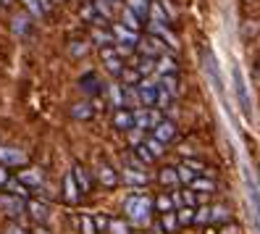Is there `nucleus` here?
<instances>
[{
  "label": "nucleus",
  "instance_id": "f257e3e1",
  "mask_svg": "<svg viewBox=\"0 0 260 234\" xmlns=\"http://www.w3.org/2000/svg\"><path fill=\"white\" fill-rule=\"evenodd\" d=\"M150 208H152V200L145 197V195H129L124 200V213L134 224H145L147 216H150Z\"/></svg>",
  "mask_w": 260,
  "mask_h": 234
},
{
  "label": "nucleus",
  "instance_id": "f03ea898",
  "mask_svg": "<svg viewBox=\"0 0 260 234\" xmlns=\"http://www.w3.org/2000/svg\"><path fill=\"white\" fill-rule=\"evenodd\" d=\"M232 84H234V98H237V103H239V111L247 116V119H252L250 90H247V84H244V76H242L239 66H232Z\"/></svg>",
  "mask_w": 260,
  "mask_h": 234
},
{
  "label": "nucleus",
  "instance_id": "7ed1b4c3",
  "mask_svg": "<svg viewBox=\"0 0 260 234\" xmlns=\"http://www.w3.org/2000/svg\"><path fill=\"white\" fill-rule=\"evenodd\" d=\"M137 90H140L142 108H152V105L158 103V92H160V87H158V76H152V79L140 82V84H137Z\"/></svg>",
  "mask_w": 260,
  "mask_h": 234
},
{
  "label": "nucleus",
  "instance_id": "20e7f679",
  "mask_svg": "<svg viewBox=\"0 0 260 234\" xmlns=\"http://www.w3.org/2000/svg\"><path fill=\"white\" fill-rule=\"evenodd\" d=\"M203 69H205V76L210 79L213 90H216V92H223L221 71H218V64H216V58H213V53H205V55H203Z\"/></svg>",
  "mask_w": 260,
  "mask_h": 234
},
{
  "label": "nucleus",
  "instance_id": "39448f33",
  "mask_svg": "<svg viewBox=\"0 0 260 234\" xmlns=\"http://www.w3.org/2000/svg\"><path fill=\"white\" fill-rule=\"evenodd\" d=\"M0 211L8 213V216H19V213L26 211V202L19 195H0Z\"/></svg>",
  "mask_w": 260,
  "mask_h": 234
},
{
  "label": "nucleus",
  "instance_id": "423d86ee",
  "mask_svg": "<svg viewBox=\"0 0 260 234\" xmlns=\"http://www.w3.org/2000/svg\"><path fill=\"white\" fill-rule=\"evenodd\" d=\"M163 45H166V42H160L155 35H150V37L140 40V45H137V48H140V53L147 55V58H160V55H163Z\"/></svg>",
  "mask_w": 260,
  "mask_h": 234
},
{
  "label": "nucleus",
  "instance_id": "0eeeda50",
  "mask_svg": "<svg viewBox=\"0 0 260 234\" xmlns=\"http://www.w3.org/2000/svg\"><path fill=\"white\" fill-rule=\"evenodd\" d=\"M111 124L116 129H121V132H129L134 127V113L126 111V108H118V111L113 113V119H111Z\"/></svg>",
  "mask_w": 260,
  "mask_h": 234
},
{
  "label": "nucleus",
  "instance_id": "6e6552de",
  "mask_svg": "<svg viewBox=\"0 0 260 234\" xmlns=\"http://www.w3.org/2000/svg\"><path fill=\"white\" fill-rule=\"evenodd\" d=\"M26 161V155L16 148H0V163L3 166H19Z\"/></svg>",
  "mask_w": 260,
  "mask_h": 234
},
{
  "label": "nucleus",
  "instance_id": "1a4fd4ad",
  "mask_svg": "<svg viewBox=\"0 0 260 234\" xmlns=\"http://www.w3.org/2000/svg\"><path fill=\"white\" fill-rule=\"evenodd\" d=\"M79 184H76V177H74V171H69V174L63 177V197L69 200V202H76L79 200Z\"/></svg>",
  "mask_w": 260,
  "mask_h": 234
},
{
  "label": "nucleus",
  "instance_id": "9d476101",
  "mask_svg": "<svg viewBox=\"0 0 260 234\" xmlns=\"http://www.w3.org/2000/svg\"><path fill=\"white\" fill-rule=\"evenodd\" d=\"M113 37H118V42H124V45H140V37H137L134 29L124 26V24H116L113 26Z\"/></svg>",
  "mask_w": 260,
  "mask_h": 234
},
{
  "label": "nucleus",
  "instance_id": "9b49d317",
  "mask_svg": "<svg viewBox=\"0 0 260 234\" xmlns=\"http://www.w3.org/2000/svg\"><path fill=\"white\" fill-rule=\"evenodd\" d=\"M150 35L163 37L166 45H171V48H176V45H179V40H176L171 32H168V26H166V24H155V21H152V24H150Z\"/></svg>",
  "mask_w": 260,
  "mask_h": 234
},
{
  "label": "nucleus",
  "instance_id": "f8f14e48",
  "mask_svg": "<svg viewBox=\"0 0 260 234\" xmlns=\"http://www.w3.org/2000/svg\"><path fill=\"white\" fill-rule=\"evenodd\" d=\"M152 132H155L152 137H158L160 142H168V139H171V137L176 134V127H174L171 121H166V119H163V121L158 124V127H152Z\"/></svg>",
  "mask_w": 260,
  "mask_h": 234
},
{
  "label": "nucleus",
  "instance_id": "ddd939ff",
  "mask_svg": "<svg viewBox=\"0 0 260 234\" xmlns=\"http://www.w3.org/2000/svg\"><path fill=\"white\" fill-rule=\"evenodd\" d=\"M26 211H29V216H32L35 221H45V218H48V206L40 202V200H29L26 202Z\"/></svg>",
  "mask_w": 260,
  "mask_h": 234
},
{
  "label": "nucleus",
  "instance_id": "4468645a",
  "mask_svg": "<svg viewBox=\"0 0 260 234\" xmlns=\"http://www.w3.org/2000/svg\"><path fill=\"white\" fill-rule=\"evenodd\" d=\"M92 116H95V108L89 105V103H76V105H71V119L87 121V119H92Z\"/></svg>",
  "mask_w": 260,
  "mask_h": 234
},
{
  "label": "nucleus",
  "instance_id": "2eb2a0df",
  "mask_svg": "<svg viewBox=\"0 0 260 234\" xmlns=\"http://www.w3.org/2000/svg\"><path fill=\"white\" fill-rule=\"evenodd\" d=\"M19 182H24L29 187H40L42 184V171L40 168H24L19 174Z\"/></svg>",
  "mask_w": 260,
  "mask_h": 234
},
{
  "label": "nucleus",
  "instance_id": "dca6fc26",
  "mask_svg": "<svg viewBox=\"0 0 260 234\" xmlns=\"http://www.w3.org/2000/svg\"><path fill=\"white\" fill-rule=\"evenodd\" d=\"M181 179H179V168L176 166H166V168H160V184H166V187H176Z\"/></svg>",
  "mask_w": 260,
  "mask_h": 234
},
{
  "label": "nucleus",
  "instance_id": "f3484780",
  "mask_svg": "<svg viewBox=\"0 0 260 234\" xmlns=\"http://www.w3.org/2000/svg\"><path fill=\"white\" fill-rule=\"evenodd\" d=\"M121 24L129 26V29H134V32H137V29L142 26V19L137 16V13H134L132 8H126V6H124V11H121Z\"/></svg>",
  "mask_w": 260,
  "mask_h": 234
},
{
  "label": "nucleus",
  "instance_id": "a211bd4d",
  "mask_svg": "<svg viewBox=\"0 0 260 234\" xmlns=\"http://www.w3.org/2000/svg\"><path fill=\"white\" fill-rule=\"evenodd\" d=\"M160 229H163V234H174L179 229V218H176L174 211H168V213L160 216Z\"/></svg>",
  "mask_w": 260,
  "mask_h": 234
},
{
  "label": "nucleus",
  "instance_id": "6ab92c4d",
  "mask_svg": "<svg viewBox=\"0 0 260 234\" xmlns=\"http://www.w3.org/2000/svg\"><path fill=\"white\" fill-rule=\"evenodd\" d=\"M98 179H100L105 187H113V184L118 182V174H116V171H113L111 166H105V163H103V166L98 168Z\"/></svg>",
  "mask_w": 260,
  "mask_h": 234
},
{
  "label": "nucleus",
  "instance_id": "aec40b11",
  "mask_svg": "<svg viewBox=\"0 0 260 234\" xmlns=\"http://www.w3.org/2000/svg\"><path fill=\"white\" fill-rule=\"evenodd\" d=\"M124 182L126 184H147V174L145 171H137V168H124Z\"/></svg>",
  "mask_w": 260,
  "mask_h": 234
},
{
  "label": "nucleus",
  "instance_id": "412c9836",
  "mask_svg": "<svg viewBox=\"0 0 260 234\" xmlns=\"http://www.w3.org/2000/svg\"><path fill=\"white\" fill-rule=\"evenodd\" d=\"M26 29H29V16L26 13H16V16L11 19V32L13 35H24Z\"/></svg>",
  "mask_w": 260,
  "mask_h": 234
},
{
  "label": "nucleus",
  "instance_id": "4be33fe9",
  "mask_svg": "<svg viewBox=\"0 0 260 234\" xmlns=\"http://www.w3.org/2000/svg\"><path fill=\"white\" fill-rule=\"evenodd\" d=\"M158 84H160V90L171 92V95L176 98V92H179V82H176V76H174V74H163V76H158Z\"/></svg>",
  "mask_w": 260,
  "mask_h": 234
},
{
  "label": "nucleus",
  "instance_id": "5701e85b",
  "mask_svg": "<svg viewBox=\"0 0 260 234\" xmlns=\"http://www.w3.org/2000/svg\"><path fill=\"white\" fill-rule=\"evenodd\" d=\"M108 98H111V105L116 108V111H118V108H124V87H121V84H111L108 87Z\"/></svg>",
  "mask_w": 260,
  "mask_h": 234
},
{
  "label": "nucleus",
  "instance_id": "b1692460",
  "mask_svg": "<svg viewBox=\"0 0 260 234\" xmlns=\"http://www.w3.org/2000/svg\"><path fill=\"white\" fill-rule=\"evenodd\" d=\"M163 74H176V61L171 55H160L158 58V76Z\"/></svg>",
  "mask_w": 260,
  "mask_h": 234
},
{
  "label": "nucleus",
  "instance_id": "393cba45",
  "mask_svg": "<svg viewBox=\"0 0 260 234\" xmlns=\"http://www.w3.org/2000/svg\"><path fill=\"white\" fill-rule=\"evenodd\" d=\"M158 69V64H155V58H147V55H142V58H137V71H140L142 76H147V74H152Z\"/></svg>",
  "mask_w": 260,
  "mask_h": 234
},
{
  "label": "nucleus",
  "instance_id": "a878e982",
  "mask_svg": "<svg viewBox=\"0 0 260 234\" xmlns=\"http://www.w3.org/2000/svg\"><path fill=\"white\" fill-rule=\"evenodd\" d=\"M192 190H194V192H203V195H208V192H213V190H216V184H213V179H205V177H194V182H192Z\"/></svg>",
  "mask_w": 260,
  "mask_h": 234
},
{
  "label": "nucleus",
  "instance_id": "bb28decb",
  "mask_svg": "<svg viewBox=\"0 0 260 234\" xmlns=\"http://www.w3.org/2000/svg\"><path fill=\"white\" fill-rule=\"evenodd\" d=\"M134 127L142 129V132L150 127V111H147V108H137V111H134Z\"/></svg>",
  "mask_w": 260,
  "mask_h": 234
},
{
  "label": "nucleus",
  "instance_id": "cd10ccee",
  "mask_svg": "<svg viewBox=\"0 0 260 234\" xmlns=\"http://www.w3.org/2000/svg\"><path fill=\"white\" fill-rule=\"evenodd\" d=\"M121 79H124L126 87H134V84L142 82V74L137 71V66H134V69H124V71H121Z\"/></svg>",
  "mask_w": 260,
  "mask_h": 234
},
{
  "label": "nucleus",
  "instance_id": "c85d7f7f",
  "mask_svg": "<svg viewBox=\"0 0 260 234\" xmlns=\"http://www.w3.org/2000/svg\"><path fill=\"white\" fill-rule=\"evenodd\" d=\"M126 8H132L140 19L150 13V3H147V0H126Z\"/></svg>",
  "mask_w": 260,
  "mask_h": 234
},
{
  "label": "nucleus",
  "instance_id": "c756f323",
  "mask_svg": "<svg viewBox=\"0 0 260 234\" xmlns=\"http://www.w3.org/2000/svg\"><path fill=\"white\" fill-rule=\"evenodd\" d=\"M150 16H152V21H155V24H168V13H166V8L160 3H152L150 6Z\"/></svg>",
  "mask_w": 260,
  "mask_h": 234
},
{
  "label": "nucleus",
  "instance_id": "7c9ffc66",
  "mask_svg": "<svg viewBox=\"0 0 260 234\" xmlns=\"http://www.w3.org/2000/svg\"><path fill=\"white\" fill-rule=\"evenodd\" d=\"M74 177H76V184H79L82 192H89V177L82 166H74Z\"/></svg>",
  "mask_w": 260,
  "mask_h": 234
},
{
  "label": "nucleus",
  "instance_id": "2f4dec72",
  "mask_svg": "<svg viewBox=\"0 0 260 234\" xmlns=\"http://www.w3.org/2000/svg\"><path fill=\"white\" fill-rule=\"evenodd\" d=\"M166 142H160V139L158 137H150V139H145V148L152 153V155H155V158H160V155L166 153V148H163Z\"/></svg>",
  "mask_w": 260,
  "mask_h": 234
},
{
  "label": "nucleus",
  "instance_id": "473e14b6",
  "mask_svg": "<svg viewBox=\"0 0 260 234\" xmlns=\"http://www.w3.org/2000/svg\"><path fill=\"white\" fill-rule=\"evenodd\" d=\"M21 3L26 6L29 16H35V19H40L42 13H45V8H42V3H40V0H21Z\"/></svg>",
  "mask_w": 260,
  "mask_h": 234
},
{
  "label": "nucleus",
  "instance_id": "72a5a7b5",
  "mask_svg": "<svg viewBox=\"0 0 260 234\" xmlns=\"http://www.w3.org/2000/svg\"><path fill=\"white\" fill-rule=\"evenodd\" d=\"M174 206H176L174 197H168V195H158V197H155V208H158L160 213H168Z\"/></svg>",
  "mask_w": 260,
  "mask_h": 234
},
{
  "label": "nucleus",
  "instance_id": "f704fd0d",
  "mask_svg": "<svg viewBox=\"0 0 260 234\" xmlns=\"http://www.w3.org/2000/svg\"><path fill=\"white\" fill-rule=\"evenodd\" d=\"M176 218H179V224H192V221H194V208L181 206V208L176 211Z\"/></svg>",
  "mask_w": 260,
  "mask_h": 234
},
{
  "label": "nucleus",
  "instance_id": "c9c22d12",
  "mask_svg": "<svg viewBox=\"0 0 260 234\" xmlns=\"http://www.w3.org/2000/svg\"><path fill=\"white\" fill-rule=\"evenodd\" d=\"M124 105H142V100H140V90L126 87V90H124Z\"/></svg>",
  "mask_w": 260,
  "mask_h": 234
},
{
  "label": "nucleus",
  "instance_id": "e433bc0d",
  "mask_svg": "<svg viewBox=\"0 0 260 234\" xmlns=\"http://www.w3.org/2000/svg\"><path fill=\"white\" fill-rule=\"evenodd\" d=\"M79 16H82L84 21H98V8H95V3H87V6H82Z\"/></svg>",
  "mask_w": 260,
  "mask_h": 234
},
{
  "label": "nucleus",
  "instance_id": "4c0bfd02",
  "mask_svg": "<svg viewBox=\"0 0 260 234\" xmlns=\"http://www.w3.org/2000/svg\"><path fill=\"white\" fill-rule=\"evenodd\" d=\"M171 103H174V95H171V92H166V90H160L158 92V108H160V111H168V108H171Z\"/></svg>",
  "mask_w": 260,
  "mask_h": 234
},
{
  "label": "nucleus",
  "instance_id": "58836bf2",
  "mask_svg": "<svg viewBox=\"0 0 260 234\" xmlns=\"http://www.w3.org/2000/svg\"><path fill=\"white\" fill-rule=\"evenodd\" d=\"M176 168H179V179H181V182H187V184H192V182H194V177H197V174L189 168V163H181V166H176Z\"/></svg>",
  "mask_w": 260,
  "mask_h": 234
},
{
  "label": "nucleus",
  "instance_id": "ea45409f",
  "mask_svg": "<svg viewBox=\"0 0 260 234\" xmlns=\"http://www.w3.org/2000/svg\"><path fill=\"white\" fill-rule=\"evenodd\" d=\"M134 153H137V158H140L142 163H150V161H155V155H152V153H150V150L145 148V142H142V145H137V148H134Z\"/></svg>",
  "mask_w": 260,
  "mask_h": 234
},
{
  "label": "nucleus",
  "instance_id": "a19ab883",
  "mask_svg": "<svg viewBox=\"0 0 260 234\" xmlns=\"http://www.w3.org/2000/svg\"><path fill=\"white\" fill-rule=\"evenodd\" d=\"M142 142H145V137H142V129L132 127V129H129V145H132V148H137V145H142Z\"/></svg>",
  "mask_w": 260,
  "mask_h": 234
},
{
  "label": "nucleus",
  "instance_id": "79ce46f5",
  "mask_svg": "<svg viewBox=\"0 0 260 234\" xmlns=\"http://www.w3.org/2000/svg\"><path fill=\"white\" fill-rule=\"evenodd\" d=\"M6 187H8V192H11V195H19V197H24V195H26L24 182H6Z\"/></svg>",
  "mask_w": 260,
  "mask_h": 234
},
{
  "label": "nucleus",
  "instance_id": "37998d69",
  "mask_svg": "<svg viewBox=\"0 0 260 234\" xmlns=\"http://www.w3.org/2000/svg\"><path fill=\"white\" fill-rule=\"evenodd\" d=\"M92 40H95V42H100L103 48H105L108 42H113V35H108V32H100V29H92Z\"/></svg>",
  "mask_w": 260,
  "mask_h": 234
},
{
  "label": "nucleus",
  "instance_id": "c03bdc74",
  "mask_svg": "<svg viewBox=\"0 0 260 234\" xmlns=\"http://www.w3.org/2000/svg\"><path fill=\"white\" fill-rule=\"evenodd\" d=\"M205 221H210V208H197L194 211V224H205Z\"/></svg>",
  "mask_w": 260,
  "mask_h": 234
},
{
  "label": "nucleus",
  "instance_id": "a18cd8bd",
  "mask_svg": "<svg viewBox=\"0 0 260 234\" xmlns=\"http://www.w3.org/2000/svg\"><path fill=\"white\" fill-rule=\"evenodd\" d=\"M95 8H98V16H105V19L111 16V6H108V0H95Z\"/></svg>",
  "mask_w": 260,
  "mask_h": 234
},
{
  "label": "nucleus",
  "instance_id": "49530a36",
  "mask_svg": "<svg viewBox=\"0 0 260 234\" xmlns=\"http://www.w3.org/2000/svg\"><path fill=\"white\" fill-rule=\"evenodd\" d=\"M210 218H213V221H226L229 213H226V208L216 206V208H210Z\"/></svg>",
  "mask_w": 260,
  "mask_h": 234
},
{
  "label": "nucleus",
  "instance_id": "de8ad7c7",
  "mask_svg": "<svg viewBox=\"0 0 260 234\" xmlns=\"http://www.w3.org/2000/svg\"><path fill=\"white\" fill-rule=\"evenodd\" d=\"M82 234H98V229H95V221L89 216H84L82 218Z\"/></svg>",
  "mask_w": 260,
  "mask_h": 234
},
{
  "label": "nucleus",
  "instance_id": "09e8293b",
  "mask_svg": "<svg viewBox=\"0 0 260 234\" xmlns=\"http://www.w3.org/2000/svg\"><path fill=\"white\" fill-rule=\"evenodd\" d=\"M197 200H200V195H197L194 190H187L184 195H181V202H184V206H189V208L194 206V202H197Z\"/></svg>",
  "mask_w": 260,
  "mask_h": 234
},
{
  "label": "nucleus",
  "instance_id": "8fccbe9b",
  "mask_svg": "<svg viewBox=\"0 0 260 234\" xmlns=\"http://www.w3.org/2000/svg\"><path fill=\"white\" fill-rule=\"evenodd\" d=\"M82 90H87V92H98V79H95V76H84V79H82Z\"/></svg>",
  "mask_w": 260,
  "mask_h": 234
},
{
  "label": "nucleus",
  "instance_id": "3c124183",
  "mask_svg": "<svg viewBox=\"0 0 260 234\" xmlns=\"http://www.w3.org/2000/svg\"><path fill=\"white\" fill-rule=\"evenodd\" d=\"M108 229H111V234H126V224H124V221H118V218L108 224Z\"/></svg>",
  "mask_w": 260,
  "mask_h": 234
},
{
  "label": "nucleus",
  "instance_id": "603ef678",
  "mask_svg": "<svg viewBox=\"0 0 260 234\" xmlns=\"http://www.w3.org/2000/svg\"><path fill=\"white\" fill-rule=\"evenodd\" d=\"M3 234H26V229H24V226H19V224H6Z\"/></svg>",
  "mask_w": 260,
  "mask_h": 234
},
{
  "label": "nucleus",
  "instance_id": "864d4df0",
  "mask_svg": "<svg viewBox=\"0 0 260 234\" xmlns=\"http://www.w3.org/2000/svg\"><path fill=\"white\" fill-rule=\"evenodd\" d=\"M116 53H118V55H129V53H132V45L118 42V45H116Z\"/></svg>",
  "mask_w": 260,
  "mask_h": 234
},
{
  "label": "nucleus",
  "instance_id": "5fc2aeb1",
  "mask_svg": "<svg viewBox=\"0 0 260 234\" xmlns=\"http://www.w3.org/2000/svg\"><path fill=\"white\" fill-rule=\"evenodd\" d=\"M187 163H189V168L194 171V174H197V177H200V174H203V171H205V166H203V163H197V161H187Z\"/></svg>",
  "mask_w": 260,
  "mask_h": 234
},
{
  "label": "nucleus",
  "instance_id": "6e6d98bb",
  "mask_svg": "<svg viewBox=\"0 0 260 234\" xmlns=\"http://www.w3.org/2000/svg\"><path fill=\"white\" fill-rule=\"evenodd\" d=\"M163 8H166V13H168V19H171V16H174V13H176V11H174V6H171V3H168V0H163Z\"/></svg>",
  "mask_w": 260,
  "mask_h": 234
},
{
  "label": "nucleus",
  "instance_id": "4d7b16f0",
  "mask_svg": "<svg viewBox=\"0 0 260 234\" xmlns=\"http://www.w3.org/2000/svg\"><path fill=\"white\" fill-rule=\"evenodd\" d=\"M71 53H74V55H79V53H84V45H71Z\"/></svg>",
  "mask_w": 260,
  "mask_h": 234
},
{
  "label": "nucleus",
  "instance_id": "13d9d810",
  "mask_svg": "<svg viewBox=\"0 0 260 234\" xmlns=\"http://www.w3.org/2000/svg\"><path fill=\"white\" fill-rule=\"evenodd\" d=\"M6 182H8V171L0 168V184H6Z\"/></svg>",
  "mask_w": 260,
  "mask_h": 234
},
{
  "label": "nucleus",
  "instance_id": "bf43d9fd",
  "mask_svg": "<svg viewBox=\"0 0 260 234\" xmlns=\"http://www.w3.org/2000/svg\"><path fill=\"white\" fill-rule=\"evenodd\" d=\"M40 3H42V8H45V11H48V8L53 6V0H40Z\"/></svg>",
  "mask_w": 260,
  "mask_h": 234
},
{
  "label": "nucleus",
  "instance_id": "052dcab7",
  "mask_svg": "<svg viewBox=\"0 0 260 234\" xmlns=\"http://www.w3.org/2000/svg\"><path fill=\"white\" fill-rule=\"evenodd\" d=\"M35 234H48V231H45V229H37V231H35Z\"/></svg>",
  "mask_w": 260,
  "mask_h": 234
},
{
  "label": "nucleus",
  "instance_id": "680f3d73",
  "mask_svg": "<svg viewBox=\"0 0 260 234\" xmlns=\"http://www.w3.org/2000/svg\"><path fill=\"white\" fill-rule=\"evenodd\" d=\"M232 231H234V229H226V231H223V234H232Z\"/></svg>",
  "mask_w": 260,
  "mask_h": 234
},
{
  "label": "nucleus",
  "instance_id": "e2e57ef3",
  "mask_svg": "<svg viewBox=\"0 0 260 234\" xmlns=\"http://www.w3.org/2000/svg\"><path fill=\"white\" fill-rule=\"evenodd\" d=\"M257 76H260V64H257Z\"/></svg>",
  "mask_w": 260,
  "mask_h": 234
},
{
  "label": "nucleus",
  "instance_id": "0e129e2a",
  "mask_svg": "<svg viewBox=\"0 0 260 234\" xmlns=\"http://www.w3.org/2000/svg\"><path fill=\"white\" fill-rule=\"evenodd\" d=\"M257 187H260V174H257Z\"/></svg>",
  "mask_w": 260,
  "mask_h": 234
},
{
  "label": "nucleus",
  "instance_id": "69168bd1",
  "mask_svg": "<svg viewBox=\"0 0 260 234\" xmlns=\"http://www.w3.org/2000/svg\"><path fill=\"white\" fill-rule=\"evenodd\" d=\"M134 234H145V231H134Z\"/></svg>",
  "mask_w": 260,
  "mask_h": 234
},
{
  "label": "nucleus",
  "instance_id": "338daca9",
  "mask_svg": "<svg viewBox=\"0 0 260 234\" xmlns=\"http://www.w3.org/2000/svg\"><path fill=\"white\" fill-rule=\"evenodd\" d=\"M208 234H216V231H208Z\"/></svg>",
  "mask_w": 260,
  "mask_h": 234
},
{
  "label": "nucleus",
  "instance_id": "774afa93",
  "mask_svg": "<svg viewBox=\"0 0 260 234\" xmlns=\"http://www.w3.org/2000/svg\"><path fill=\"white\" fill-rule=\"evenodd\" d=\"M3 3H8V0H3Z\"/></svg>",
  "mask_w": 260,
  "mask_h": 234
}]
</instances>
